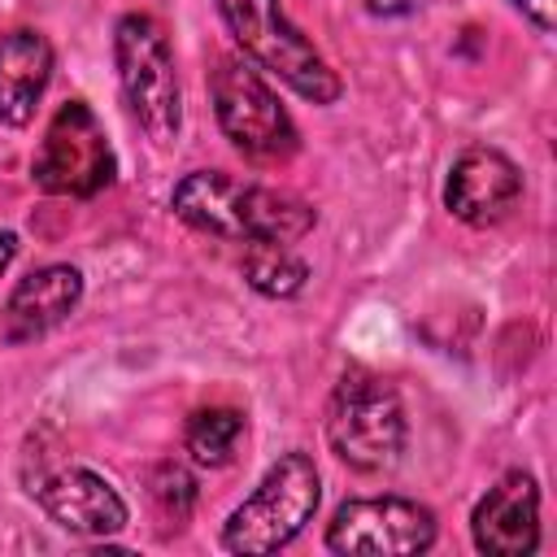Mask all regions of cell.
I'll return each instance as SVG.
<instances>
[{"label": "cell", "instance_id": "obj_1", "mask_svg": "<svg viewBox=\"0 0 557 557\" xmlns=\"http://www.w3.org/2000/svg\"><path fill=\"white\" fill-rule=\"evenodd\" d=\"M170 209L218 239L231 244H252V239H274V244H296L313 231V209L283 187L265 183H244L222 170H191L174 183Z\"/></svg>", "mask_w": 557, "mask_h": 557}, {"label": "cell", "instance_id": "obj_2", "mask_svg": "<svg viewBox=\"0 0 557 557\" xmlns=\"http://www.w3.org/2000/svg\"><path fill=\"white\" fill-rule=\"evenodd\" d=\"M405 405L383 374L348 370L326 405V440L335 457L361 474H383L405 453Z\"/></svg>", "mask_w": 557, "mask_h": 557}, {"label": "cell", "instance_id": "obj_3", "mask_svg": "<svg viewBox=\"0 0 557 557\" xmlns=\"http://www.w3.org/2000/svg\"><path fill=\"white\" fill-rule=\"evenodd\" d=\"M222 22L257 70L278 74L309 104H335L344 83L326 65V57L287 22L278 0H218Z\"/></svg>", "mask_w": 557, "mask_h": 557}, {"label": "cell", "instance_id": "obj_4", "mask_svg": "<svg viewBox=\"0 0 557 557\" xmlns=\"http://www.w3.org/2000/svg\"><path fill=\"white\" fill-rule=\"evenodd\" d=\"M322 500V479L309 453H283L261 483L252 487V496L226 518L222 527V548L226 553H244V557H261V553H278L283 544H292L305 522L313 518Z\"/></svg>", "mask_w": 557, "mask_h": 557}, {"label": "cell", "instance_id": "obj_5", "mask_svg": "<svg viewBox=\"0 0 557 557\" xmlns=\"http://www.w3.org/2000/svg\"><path fill=\"white\" fill-rule=\"evenodd\" d=\"M113 61H117V83L139 126L157 144L178 139L183 91H178V70H174V48L165 39V26L148 13H126L113 30Z\"/></svg>", "mask_w": 557, "mask_h": 557}, {"label": "cell", "instance_id": "obj_6", "mask_svg": "<svg viewBox=\"0 0 557 557\" xmlns=\"http://www.w3.org/2000/svg\"><path fill=\"white\" fill-rule=\"evenodd\" d=\"M209 91H213V113H218L222 135L248 161L274 165L300 148L292 113L283 109V100L274 96V87L248 57H222L213 65Z\"/></svg>", "mask_w": 557, "mask_h": 557}, {"label": "cell", "instance_id": "obj_7", "mask_svg": "<svg viewBox=\"0 0 557 557\" xmlns=\"http://www.w3.org/2000/svg\"><path fill=\"white\" fill-rule=\"evenodd\" d=\"M113 148L104 139V126L100 117L91 113L87 100H65L39 148H35V161H30V178L39 191L48 196H74V200H87L96 191H104L113 183Z\"/></svg>", "mask_w": 557, "mask_h": 557}, {"label": "cell", "instance_id": "obj_8", "mask_svg": "<svg viewBox=\"0 0 557 557\" xmlns=\"http://www.w3.org/2000/svg\"><path fill=\"white\" fill-rule=\"evenodd\" d=\"M435 544V513L409 496H352L326 527V548L344 557H409Z\"/></svg>", "mask_w": 557, "mask_h": 557}, {"label": "cell", "instance_id": "obj_9", "mask_svg": "<svg viewBox=\"0 0 557 557\" xmlns=\"http://www.w3.org/2000/svg\"><path fill=\"white\" fill-rule=\"evenodd\" d=\"M474 548L487 557H527L540 548V483L527 470H509L470 513Z\"/></svg>", "mask_w": 557, "mask_h": 557}, {"label": "cell", "instance_id": "obj_10", "mask_svg": "<svg viewBox=\"0 0 557 557\" xmlns=\"http://www.w3.org/2000/svg\"><path fill=\"white\" fill-rule=\"evenodd\" d=\"M522 196V174L518 165L487 144L466 148L444 183V205L453 218H461L466 226H496Z\"/></svg>", "mask_w": 557, "mask_h": 557}, {"label": "cell", "instance_id": "obj_11", "mask_svg": "<svg viewBox=\"0 0 557 557\" xmlns=\"http://www.w3.org/2000/svg\"><path fill=\"white\" fill-rule=\"evenodd\" d=\"M35 500L44 505V513L74 531V535H113L126 527V500L117 496V487L109 479H100L96 470H83V466H65V470H52L39 487H30Z\"/></svg>", "mask_w": 557, "mask_h": 557}, {"label": "cell", "instance_id": "obj_12", "mask_svg": "<svg viewBox=\"0 0 557 557\" xmlns=\"http://www.w3.org/2000/svg\"><path fill=\"white\" fill-rule=\"evenodd\" d=\"M83 300V274L65 261L39 265L26 278H17V287L4 300V339L9 344H26L48 335L52 326H61Z\"/></svg>", "mask_w": 557, "mask_h": 557}, {"label": "cell", "instance_id": "obj_13", "mask_svg": "<svg viewBox=\"0 0 557 557\" xmlns=\"http://www.w3.org/2000/svg\"><path fill=\"white\" fill-rule=\"evenodd\" d=\"M52 44L39 30H4L0 35V122L26 126L35 117V104L48 91L52 78Z\"/></svg>", "mask_w": 557, "mask_h": 557}, {"label": "cell", "instance_id": "obj_14", "mask_svg": "<svg viewBox=\"0 0 557 557\" xmlns=\"http://www.w3.org/2000/svg\"><path fill=\"white\" fill-rule=\"evenodd\" d=\"M244 278H248L252 292H261L270 300H287L305 287L309 265L292 252V244L252 239V244H244Z\"/></svg>", "mask_w": 557, "mask_h": 557}, {"label": "cell", "instance_id": "obj_15", "mask_svg": "<svg viewBox=\"0 0 557 557\" xmlns=\"http://www.w3.org/2000/svg\"><path fill=\"white\" fill-rule=\"evenodd\" d=\"M239 435H244V413L231 409V405H209V409H196L187 418L183 444H187L191 461H200V466H226L235 457Z\"/></svg>", "mask_w": 557, "mask_h": 557}, {"label": "cell", "instance_id": "obj_16", "mask_svg": "<svg viewBox=\"0 0 557 557\" xmlns=\"http://www.w3.org/2000/svg\"><path fill=\"white\" fill-rule=\"evenodd\" d=\"M148 492H152V500L161 505V513L174 518V522H183V518L191 513V505H196V479H191L178 461H161V466L148 474Z\"/></svg>", "mask_w": 557, "mask_h": 557}, {"label": "cell", "instance_id": "obj_17", "mask_svg": "<svg viewBox=\"0 0 557 557\" xmlns=\"http://www.w3.org/2000/svg\"><path fill=\"white\" fill-rule=\"evenodd\" d=\"M540 30H553V17H557V0H513Z\"/></svg>", "mask_w": 557, "mask_h": 557}, {"label": "cell", "instance_id": "obj_18", "mask_svg": "<svg viewBox=\"0 0 557 557\" xmlns=\"http://www.w3.org/2000/svg\"><path fill=\"white\" fill-rule=\"evenodd\" d=\"M422 0H366V9L374 13V17H405V13H413Z\"/></svg>", "mask_w": 557, "mask_h": 557}, {"label": "cell", "instance_id": "obj_19", "mask_svg": "<svg viewBox=\"0 0 557 557\" xmlns=\"http://www.w3.org/2000/svg\"><path fill=\"white\" fill-rule=\"evenodd\" d=\"M13 252H17V235H13V231H0V274L9 270Z\"/></svg>", "mask_w": 557, "mask_h": 557}]
</instances>
